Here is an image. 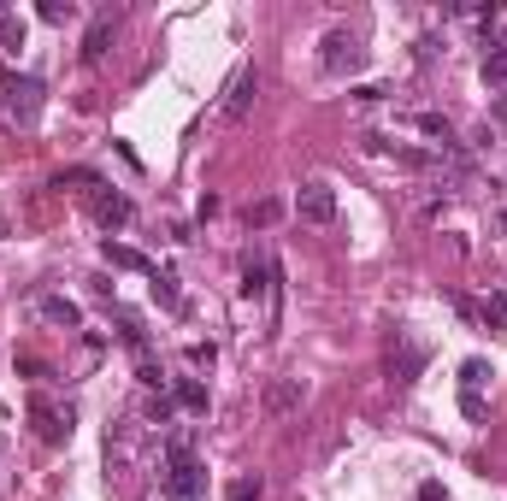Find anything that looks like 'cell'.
Masks as SVG:
<instances>
[{
  "label": "cell",
  "instance_id": "15",
  "mask_svg": "<svg viewBox=\"0 0 507 501\" xmlns=\"http://www.w3.org/2000/svg\"><path fill=\"white\" fill-rule=\"evenodd\" d=\"M171 401H177L183 413H195V419H207V407H213V395H207L201 378H177L171 383Z\"/></svg>",
  "mask_w": 507,
  "mask_h": 501
},
{
  "label": "cell",
  "instance_id": "12",
  "mask_svg": "<svg viewBox=\"0 0 507 501\" xmlns=\"http://www.w3.org/2000/svg\"><path fill=\"white\" fill-rule=\"evenodd\" d=\"M301 401H307V383L301 378H278L266 390V413H271V419H289V413H301Z\"/></svg>",
  "mask_w": 507,
  "mask_h": 501
},
{
  "label": "cell",
  "instance_id": "8",
  "mask_svg": "<svg viewBox=\"0 0 507 501\" xmlns=\"http://www.w3.org/2000/svg\"><path fill=\"white\" fill-rule=\"evenodd\" d=\"M254 100H259V71L242 66L237 77H230V89H225V107H218V118H225V124H242V118L254 112Z\"/></svg>",
  "mask_w": 507,
  "mask_h": 501
},
{
  "label": "cell",
  "instance_id": "3",
  "mask_svg": "<svg viewBox=\"0 0 507 501\" xmlns=\"http://www.w3.org/2000/svg\"><path fill=\"white\" fill-rule=\"evenodd\" d=\"M24 413H30V431L42 436L47 448H59V443H71V407H59L54 395H42L35 390L30 401H24Z\"/></svg>",
  "mask_w": 507,
  "mask_h": 501
},
{
  "label": "cell",
  "instance_id": "16",
  "mask_svg": "<svg viewBox=\"0 0 507 501\" xmlns=\"http://www.w3.org/2000/svg\"><path fill=\"white\" fill-rule=\"evenodd\" d=\"M101 183H106L101 171H89V166H71V171H59V178H54V189H89V195H95Z\"/></svg>",
  "mask_w": 507,
  "mask_h": 501
},
{
  "label": "cell",
  "instance_id": "17",
  "mask_svg": "<svg viewBox=\"0 0 507 501\" xmlns=\"http://www.w3.org/2000/svg\"><path fill=\"white\" fill-rule=\"evenodd\" d=\"M142 413H147V424H159V431H166V424L177 419V401H171L166 390H154V395H147V407H142Z\"/></svg>",
  "mask_w": 507,
  "mask_h": 501
},
{
  "label": "cell",
  "instance_id": "13",
  "mask_svg": "<svg viewBox=\"0 0 507 501\" xmlns=\"http://www.w3.org/2000/svg\"><path fill=\"white\" fill-rule=\"evenodd\" d=\"M35 312H42L47 324H59V331H83V307L71 295H42V301H35Z\"/></svg>",
  "mask_w": 507,
  "mask_h": 501
},
{
  "label": "cell",
  "instance_id": "20",
  "mask_svg": "<svg viewBox=\"0 0 507 501\" xmlns=\"http://www.w3.org/2000/svg\"><path fill=\"white\" fill-rule=\"evenodd\" d=\"M413 124H419V130H425V136H437V142H442V148H454V124H449V118H442V112H419V118H413Z\"/></svg>",
  "mask_w": 507,
  "mask_h": 501
},
{
  "label": "cell",
  "instance_id": "10",
  "mask_svg": "<svg viewBox=\"0 0 507 501\" xmlns=\"http://www.w3.org/2000/svg\"><path fill=\"white\" fill-rule=\"evenodd\" d=\"M113 36H118V12H113V6H101V12L89 18V30H83V59H89V66H95V59H106Z\"/></svg>",
  "mask_w": 507,
  "mask_h": 501
},
{
  "label": "cell",
  "instance_id": "19",
  "mask_svg": "<svg viewBox=\"0 0 507 501\" xmlns=\"http://www.w3.org/2000/svg\"><path fill=\"white\" fill-rule=\"evenodd\" d=\"M24 36H30V24H24L18 12H0V47H12V54H18Z\"/></svg>",
  "mask_w": 507,
  "mask_h": 501
},
{
  "label": "cell",
  "instance_id": "28",
  "mask_svg": "<svg viewBox=\"0 0 507 501\" xmlns=\"http://www.w3.org/2000/svg\"><path fill=\"white\" fill-rule=\"evenodd\" d=\"M71 12H77L71 0H42V24H66Z\"/></svg>",
  "mask_w": 507,
  "mask_h": 501
},
{
  "label": "cell",
  "instance_id": "30",
  "mask_svg": "<svg viewBox=\"0 0 507 501\" xmlns=\"http://www.w3.org/2000/svg\"><path fill=\"white\" fill-rule=\"evenodd\" d=\"M189 366H213V343H195L189 348Z\"/></svg>",
  "mask_w": 507,
  "mask_h": 501
},
{
  "label": "cell",
  "instance_id": "18",
  "mask_svg": "<svg viewBox=\"0 0 507 501\" xmlns=\"http://www.w3.org/2000/svg\"><path fill=\"white\" fill-rule=\"evenodd\" d=\"M147 283H154V301H159L166 312H177V307H183V295H177V278H171V271H154Z\"/></svg>",
  "mask_w": 507,
  "mask_h": 501
},
{
  "label": "cell",
  "instance_id": "6",
  "mask_svg": "<svg viewBox=\"0 0 507 501\" xmlns=\"http://www.w3.org/2000/svg\"><path fill=\"white\" fill-rule=\"evenodd\" d=\"M425 343H413V336H407V331H395L390 336V348H383V372H390V383H395V390H407V383H413L419 378V372H425Z\"/></svg>",
  "mask_w": 507,
  "mask_h": 501
},
{
  "label": "cell",
  "instance_id": "1",
  "mask_svg": "<svg viewBox=\"0 0 507 501\" xmlns=\"http://www.w3.org/2000/svg\"><path fill=\"white\" fill-rule=\"evenodd\" d=\"M159 496L166 501H207V466L195 460L189 431L166 436V478H159Z\"/></svg>",
  "mask_w": 507,
  "mask_h": 501
},
{
  "label": "cell",
  "instance_id": "25",
  "mask_svg": "<svg viewBox=\"0 0 507 501\" xmlns=\"http://www.w3.org/2000/svg\"><path fill=\"white\" fill-rule=\"evenodd\" d=\"M484 83H507V42H496V54H484Z\"/></svg>",
  "mask_w": 507,
  "mask_h": 501
},
{
  "label": "cell",
  "instance_id": "23",
  "mask_svg": "<svg viewBox=\"0 0 507 501\" xmlns=\"http://www.w3.org/2000/svg\"><path fill=\"white\" fill-rule=\"evenodd\" d=\"M259 496H266V478H259V472H248V478L230 484V496H225V501H259Z\"/></svg>",
  "mask_w": 507,
  "mask_h": 501
},
{
  "label": "cell",
  "instance_id": "11",
  "mask_svg": "<svg viewBox=\"0 0 507 501\" xmlns=\"http://www.w3.org/2000/svg\"><path fill=\"white\" fill-rule=\"evenodd\" d=\"M89 212L106 224V230H118V224H130V212H136V207H130V195H118L113 183H101V189L89 195Z\"/></svg>",
  "mask_w": 507,
  "mask_h": 501
},
{
  "label": "cell",
  "instance_id": "14",
  "mask_svg": "<svg viewBox=\"0 0 507 501\" xmlns=\"http://www.w3.org/2000/svg\"><path fill=\"white\" fill-rule=\"evenodd\" d=\"M101 260H106V266H118V271H142V278H154V260H147V254H136V248H125V242H113V236H106V242H101Z\"/></svg>",
  "mask_w": 507,
  "mask_h": 501
},
{
  "label": "cell",
  "instance_id": "29",
  "mask_svg": "<svg viewBox=\"0 0 507 501\" xmlns=\"http://www.w3.org/2000/svg\"><path fill=\"white\" fill-rule=\"evenodd\" d=\"M419 501H449V490H442L437 478H425V484H419Z\"/></svg>",
  "mask_w": 507,
  "mask_h": 501
},
{
  "label": "cell",
  "instance_id": "7",
  "mask_svg": "<svg viewBox=\"0 0 507 501\" xmlns=\"http://www.w3.org/2000/svg\"><path fill=\"white\" fill-rule=\"evenodd\" d=\"M289 212H295L301 224H337V189H330L325 178H307L301 189H295Z\"/></svg>",
  "mask_w": 507,
  "mask_h": 501
},
{
  "label": "cell",
  "instance_id": "24",
  "mask_svg": "<svg viewBox=\"0 0 507 501\" xmlns=\"http://www.w3.org/2000/svg\"><path fill=\"white\" fill-rule=\"evenodd\" d=\"M278 219H283V200H254V207H248L254 230H266V224H278Z\"/></svg>",
  "mask_w": 507,
  "mask_h": 501
},
{
  "label": "cell",
  "instance_id": "21",
  "mask_svg": "<svg viewBox=\"0 0 507 501\" xmlns=\"http://www.w3.org/2000/svg\"><path fill=\"white\" fill-rule=\"evenodd\" d=\"M478 319L496 324V331H507V295H502V290H490V295H484V307H478Z\"/></svg>",
  "mask_w": 507,
  "mask_h": 501
},
{
  "label": "cell",
  "instance_id": "22",
  "mask_svg": "<svg viewBox=\"0 0 507 501\" xmlns=\"http://www.w3.org/2000/svg\"><path fill=\"white\" fill-rule=\"evenodd\" d=\"M484 383H490V360H461V390H484Z\"/></svg>",
  "mask_w": 507,
  "mask_h": 501
},
{
  "label": "cell",
  "instance_id": "4",
  "mask_svg": "<svg viewBox=\"0 0 507 501\" xmlns=\"http://www.w3.org/2000/svg\"><path fill=\"white\" fill-rule=\"evenodd\" d=\"M242 301L278 307V266H271L266 248H248V254H242Z\"/></svg>",
  "mask_w": 507,
  "mask_h": 501
},
{
  "label": "cell",
  "instance_id": "32",
  "mask_svg": "<svg viewBox=\"0 0 507 501\" xmlns=\"http://www.w3.org/2000/svg\"><path fill=\"white\" fill-rule=\"evenodd\" d=\"M496 230H507V207H502V212H496Z\"/></svg>",
  "mask_w": 507,
  "mask_h": 501
},
{
  "label": "cell",
  "instance_id": "9",
  "mask_svg": "<svg viewBox=\"0 0 507 501\" xmlns=\"http://www.w3.org/2000/svg\"><path fill=\"white\" fill-rule=\"evenodd\" d=\"M366 154H378V159H395V166H407V171H437V166H442L437 154H419V148H401V142H390V136H366Z\"/></svg>",
  "mask_w": 507,
  "mask_h": 501
},
{
  "label": "cell",
  "instance_id": "33",
  "mask_svg": "<svg viewBox=\"0 0 507 501\" xmlns=\"http://www.w3.org/2000/svg\"><path fill=\"white\" fill-rule=\"evenodd\" d=\"M159 501H166V496H159Z\"/></svg>",
  "mask_w": 507,
  "mask_h": 501
},
{
  "label": "cell",
  "instance_id": "5",
  "mask_svg": "<svg viewBox=\"0 0 507 501\" xmlns=\"http://www.w3.org/2000/svg\"><path fill=\"white\" fill-rule=\"evenodd\" d=\"M319 66H325V77H354V71L366 66V47L354 30H330L325 42H319Z\"/></svg>",
  "mask_w": 507,
  "mask_h": 501
},
{
  "label": "cell",
  "instance_id": "26",
  "mask_svg": "<svg viewBox=\"0 0 507 501\" xmlns=\"http://www.w3.org/2000/svg\"><path fill=\"white\" fill-rule=\"evenodd\" d=\"M461 413H466L472 424H484V419H490V401H484V390H461Z\"/></svg>",
  "mask_w": 507,
  "mask_h": 501
},
{
  "label": "cell",
  "instance_id": "2",
  "mask_svg": "<svg viewBox=\"0 0 507 501\" xmlns=\"http://www.w3.org/2000/svg\"><path fill=\"white\" fill-rule=\"evenodd\" d=\"M42 107H47V83L30 77V71H6L0 77V118L18 124V130H35L42 124Z\"/></svg>",
  "mask_w": 507,
  "mask_h": 501
},
{
  "label": "cell",
  "instance_id": "31",
  "mask_svg": "<svg viewBox=\"0 0 507 501\" xmlns=\"http://www.w3.org/2000/svg\"><path fill=\"white\" fill-rule=\"evenodd\" d=\"M390 89H383V83H360V89H354V100H383Z\"/></svg>",
  "mask_w": 507,
  "mask_h": 501
},
{
  "label": "cell",
  "instance_id": "27",
  "mask_svg": "<svg viewBox=\"0 0 507 501\" xmlns=\"http://www.w3.org/2000/svg\"><path fill=\"white\" fill-rule=\"evenodd\" d=\"M136 378H142L147 390H159V383H166V372L154 366V354H136Z\"/></svg>",
  "mask_w": 507,
  "mask_h": 501
}]
</instances>
